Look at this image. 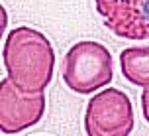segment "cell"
Instances as JSON below:
<instances>
[{"label":"cell","mask_w":149,"mask_h":136,"mask_svg":"<svg viewBox=\"0 0 149 136\" xmlns=\"http://www.w3.org/2000/svg\"><path fill=\"white\" fill-rule=\"evenodd\" d=\"M43 93H24L8 77L0 83V128L4 134H16L36 126L43 118Z\"/></svg>","instance_id":"obj_4"},{"label":"cell","mask_w":149,"mask_h":136,"mask_svg":"<svg viewBox=\"0 0 149 136\" xmlns=\"http://www.w3.org/2000/svg\"><path fill=\"white\" fill-rule=\"evenodd\" d=\"M122 75L137 87L149 85V47H126L120 53Z\"/></svg>","instance_id":"obj_6"},{"label":"cell","mask_w":149,"mask_h":136,"mask_svg":"<svg viewBox=\"0 0 149 136\" xmlns=\"http://www.w3.org/2000/svg\"><path fill=\"white\" fill-rule=\"evenodd\" d=\"M141 111H143V116L145 120L149 122V85L143 87V95H141Z\"/></svg>","instance_id":"obj_7"},{"label":"cell","mask_w":149,"mask_h":136,"mask_svg":"<svg viewBox=\"0 0 149 136\" xmlns=\"http://www.w3.org/2000/svg\"><path fill=\"white\" fill-rule=\"evenodd\" d=\"M94 2L104 26L118 38H149V0H94Z\"/></svg>","instance_id":"obj_5"},{"label":"cell","mask_w":149,"mask_h":136,"mask_svg":"<svg viewBox=\"0 0 149 136\" xmlns=\"http://www.w3.org/2000/svg\"><path fill=\"white\" fill-rule=\"evenodd\" d=\"M134 122V105L120 89H104L86 105L84 132L88 136H127Z\"/></svg>","instance_id":"obj_3"},{"label":"cell","mask_w":149,"mask_h":136,"mask_svg":"<svg viewBox=\"0 0 149 136\" xmlns=\"http://www.w3.org/2000/svg\"><path fill=\"white\" fill-rule=\"evenodd\" d=\"M61 77L71 91L79 95H90L112 81V53L98 42H79L65 53L61 63Z\"/></svg>","instance_id":"obj_2"},{"label":"cell","mask_w":149,"mask_h":136,"mask_svg":"<svg viewBox=\"0 0 149 136\" xmlns=\"http://www.w3.org/2000/svg\"><path fill=\"white\" fill-rule=\"evenodd\" d=\"M4 67L8 77L24 93H43L55 71V49L41 32L20 26L6 36Z\"/></svg>","instance_id":"obj_1"}]
</instances>
